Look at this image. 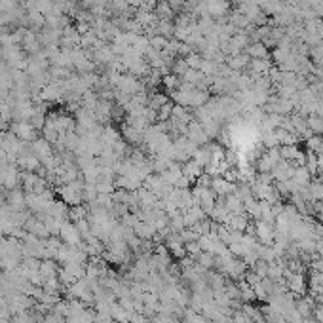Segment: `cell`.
I'll return each mask as SVG.
<instances>
[{
	"instance_id": "1",
	"label": "cell",
	"mask_w": 323,
	"mask_h": 323,
	"mask_svg": "<svg viewBox=\"0 0 323 323\" xmlns=\"http://www.w3.org/2000/svg\"><path fill=\"white\" fill-rule=\"evenodd\" d=\"M289 289H291L293 293H298V295H302V293H304V289H306L304 278H302L300 274H293V276L289 278Z\"/></svg>"
},
{
	"instance_id": "2",
	"label": "cell",
	"mask_w": 323,
	"mask_h": 323,
	"mask_svg": "<svg viewBox=\"0 0 323 323\" xmlns=\"http://www.w3.org/2000/svg\"><path fill=\"white\" fill-rule=\"evenodd\" d=\"M247 52L253 55V59H266V55H268V50L262 42H255Z\"/></svg>"
},
{
	"instance_id": "3",
	"label": "cell",
	"mask_w": 323,
	"mask_h": 323,
	"mask_svg": "<svg viewBox=\"0 0 323 323\" xmlns=\"http://www.w3.org/2000/svg\"><path fill=\"white\" fill-rule=\"evenodd\" d=\"M306 145H308L310 152H323V137L322 135H312L310 139H306Z\"/></svg>"
},
{
	"instance_id": "4",
	"label": "cell",
	"mask_w": 323,
	"mask_h": 323,
	"mask_svg": "<svg viewBox=\"0 0 323 323\" xmlns=\"http://www.w3.org/2000/svg\"><path fill=\"white\" fill-rule=\"evenodd\" d=\"M314 314H316V322H318V323H323V304H322V306H318Z\"/></svg>"
}]
</instances>
